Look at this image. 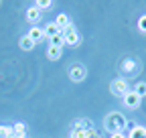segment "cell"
<instances>
[{
    "label": "cell",
    "instance_id": "52a82bcc",
    "mask_svg": "<svg viewBox=\"0 0 146 138\" xmlns=\"http://www.w3.org/2000/svg\"><path fill=\"white\" fill-rule=\"evenodd\" d=\"M61 55H63V49L49 45V49H47V57H49L51 61H57V59H61Z\"/></svg>",
    "mask_w": 146,
    "mask_h": 138
},
{
    "label": "cell",
    "instance_id": "5b68a950",
    "mask_svg": "<svg viewBox=\"0 0 146 138\" xmlns=\"http://www.w3.org/2000/svg\"><path fill=\"white\" fill-rule=\"evenodd\" d=\"M140 100H142V98L132 90V92H128V94L124 96V106H126V108H130V110H136V108L140 106Z\"/></svg>",
    "mask_w": 146,
    "mask_h": 138
},
{
    "label": "cell",
    "instance_id": "ffe728a7",
    "mask_svg": "<svg viewBox=\"0 0 146 138\" xmlns=\"http://www.w3.org/2000/svg\"><path fill=\"white\" fill-rule=\"evenodd\" d=\"M138 29H140L142 33H146V14L138 19Z\"/></svg>",
    "mask_w": 146,
    "mask_h": 138
},
{
    "label": "cell",
    "instance_id": "7a4b0ae2",
    "mask_svg": "<svg viewBox=\"0 0 146 138\" xmlns=\"http://www.w3.org/2000/svg\"><path fill=\"white\" fill-rule=\"evenodd\" d=\"M110 90H112V94H114V96H118V98H124L128 92H130V85H128V81H126V79L118 77V79H114V81H112Z\"/></svg>",
    "mask_w": 146,
    "mask_h": 138
},
{
    "label": "cell",
    "instance_id": "5bb4252c",
    "mask_svg": "<svg viewBox=\"0 0 146 138\" xmlns=\"http://www.w3.org/2000/svg\"><path fill=\"white\" fill-rule=\"evenodd\" d=\"M134 69H136V61L134 59H124L122 61V71L124 73H132Z\"/></svg>",
    "mask_w": 146,
    "mask_h": 138
},
{
    "label": "cell",
    "instance_id": "e0dca14e",
    "mask_svg": "<svg viewBox=\"0 0 146 138\" xmlns=\"http://www.w3.org/2000/svg\"><path fill=\"white\" fill-rule=\"evenodd\" d=\"M12 128H14V134H16V136H27V126H25L23 122H18V124H14Z\"/></svg>",
    "mask_w": 146,
    "mask_h": 138
},
{
    "label": "cell",
    "instance_id": "4fadbf2b",
    "mask_svg": "<svg viewBox=\"0 0 146 138\" xmlns=\"http://www.w3.org/2000/svg\"><path fill=\"white\" fill-rule=\"evenodd\" d=\"M71 138H89V132L83 130V128H79V124H75L73 130H71Z\"/></svg>",
    "mask_w": 146,
    "mask_h": 138
},
{
    "label": "cell",
    "instance_id": "d6986e66",
    "mask_svg": "<svg viewBox=\"0 0 146 138\" xmlns=\"http://www.w3.org/2000/svg\"><path fill=\"white\" fill-rule=\"evenodd\" d=\"M77 124H79V128H83V130H87V132L94 130V122H91V120H79Z\"/></svg>",
    "mask_w": 146,
    "mask_h": 138
},
{
    "label": "cell",
    "instance_id": "9c48e42d",
    "mask_svg": "<svg viewBox=\"0 0 146 138\" xmlns=\"http://www.w3.org/2000/svg\"><path fill=\"white\" fill-rule=\"evenodd\" d=\"M27 34H29V37H31V39H33L35 43H36V41H43V39H45V33H43V29H39V27H33V29H31V31H29Z\"/></svg>",
    "mask_w": 146,
    "mask_h": 138
},
{
    "label": "cell",
    "instance_id": "3957f363",
    "mask_svg": "<svg viewBox=\"0 0 146 138\" xmlns=\"http://www.w3.org/2000/svg\"><path fill=\"white\" fill-rule=\"evenodd\" d=\"M85 75H87L85 65H81V63H73V65L69 67V79H71V81H83Z\"/></svg>",
    "mask_w": 146,
    "mask_h": 138
},
{
    "label": "cell",
    "instance_id": "277c9868",
    "mask_svg": "<svg viewBox=\"0 0 146 138\" xmlns=\"http://www.w3.org/2000/svg\"><path fill=\"white\" fill-rule=\"evenodd\" d=\"M63 33V37H65V45H69V47H75L77 43H79V34H77V29L73 27V25H69L65 31H61Z\"/></svg>",
    "mask_w": 146,
    "mask_h": 138
},
{
    "label": "cell",
    "instance_id": "7402d4cb",
    "mask_svg": "<svg viewBox=\"0 0 146 138\" xmlns=\"http://www.w3.org/2000/svg\"><path fill=\"white\" fill-rule=\"evenodd\" d=\"M16 138H27V136H16Z\"/></svg>",
    "mask_w": 146,
    "mask_h": 138
},
{
    "label": "cell",
    "instance_id": "7c38bea8",
    "mask_svg": "<svg viewBox=\"0 0 146 138\" xmlns=\"http://www.w3.org/2000/svg\"><path fill=\"white\" fill-rule=\"evenodd\" d=\"M43 33H45V37H49V39H51V37H55V34H59L61 31H59V27L55 25V23H49V25L43 29Z\"/></svg>",
    "mask_w": 146,
    "mask_h": 138
},
{
    "label": "cell",
    "instance_id": "6da1fadb",
    "mask_svg": "<svg viewBox=\"0 0 146 138\" xmlns=\"http://www.w3.org/2000/svg\"><path fill=\"white\" fill-rule=\"evenodd\" d=\"M126 124H128V120H126V116L120 114V112H110V114L106 116V120H104V128H106L108 132H112V134L124 132V130H126Z\"/></svg>",
    "mask_w": 146,
    "mask_h": 138
},
{
    "label": "cell",
    "instance_id": "ba28073f",
    "mask_svg": "<svg viewBox=\"0 0 146 138\" xmlns=\"http://www.w3.org/2000/svg\"><path fill=\"white\" fill-rule=\"evenodd\" d=\"M18 45H21L23 51H33L35 49V41L29 37V34H25V37H21V41H18Z\"/></svg>",
    "mask_w": 146,
    "mask_h": 138
},
{
    "label": "cell",
    "instance_id": "9a60e30c",
    "mask_svg": "<svg viewBox=\"0 0 146 138\" xmlns=\"http://www.w3.org/2000/svg\"><path fill=\"white\" fill-rule=\"evenodd\" d=\"M49 43H51L53 47H59V49H61V47L65 45V37H63V33H59V34H55V37H51V39H49Z\"/></svg>",
    "mask_w": 146,
    "mask_h": 138
},
{
    "label": "cell",
    "instance_id": "44dd1931",
    "mask_svg": "<svg viewBox=\"0 0 146 138\" xmlns=\"http://www.w3.org/2000/svg\"><path fill=\"white\" fill-rule=\"evenodd\" d=\"M110 138H128L124 132H116V134H112V136H110Z\"/></svg>",
    "mask_w": 146,
    "mask_h": 138
},
{
    "label": "cell",
    "instance_id": "30bf717a",
    "mask_svg": "<svg viewBox=\"0 0 146 138\" xmlns=\"http://www.w3.org/2000/svg\"><path fill=\"white\" fill-rule=\"evenodd\" d=\"M128 138H146V128L144 126H132Z\"/></svg>",
    "mask_w": 146,
    "mask_h": 138
},
{
    "label": "cell",
    "instance_id": "8992f818",
    "mask_svg": "<svg viewBox=\"0 0 146 138\" xmlns=\"http://www.w3.org/2000/svg\"><path fill=\"white\" fill-rule=\"evenodd\" d=\"M41 10L36 8V6H31L29 10H27V19H29V23H39L41 21Z\"/></svg>",
    "mask_w": 146,
    "mask_h": 138
},
{
    "label": "cell",
    "instance_id": "8fae6325",
    "mask_svg": "<svg viewBox=\"0 0 146 138\" xmlns=\"http://www.w3.org/2000/svg\"><path fill=\"white\" fill-rule=\"evenodd\" d=\"M55 25L59 27V31H65V29L71 25V23H69V16H67L65 12H61V14L57 16V21H55Z\"/></svg>",
    "mask_w": 146,
    "mask_h": 138
},
{
    "label": "cell",
    "instance_id": "ac0fdd59",
    "mask_svg": "<svg viewBox=\"0 0 146 138\" xmlns=\"http://www.w3.org/2000/svg\"><path fill=\"white\" fill-rule=\"evenodd\" d=\"M134 92L140 96V98H144L146 96V83L144 81H140V83H136V88H134Z\"/></svg>",
    "mask_w": 146,
    "mask_h": 138
},
{
    "label": "cell",
    "instance_id": "2e32d148",
    "mask_svg": "<svg viewBox=\"0 0 146 138\" xmlns=\"http://www.w3.org/2000/svg\"><path fill=\"white\" fill-rule=\"evenodd\" d=\"M35 6L43 12V10H47V8H51V6H53V0H36Z\"/></svg>",
    "mask_w": 146,
    "mask_h": 138
}]
</instances>
